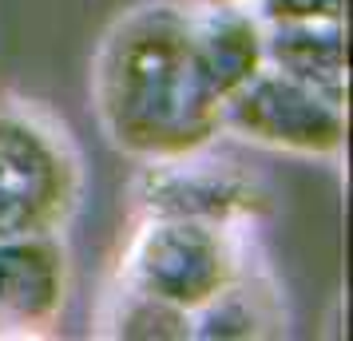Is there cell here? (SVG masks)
<instances>
[{
    "instance_id": "3",
    "label": "cell",
    "mask_w": 353,
    "mask_h": 341,
    "mask_svg": "<svg viewBox=\"0 0 353 341\" xmlns=\"http://www.w3.org/2000/svg\"><path fill=\"white\" fill-rule=\"evenodd\" d=\"M254 227H219L194 218H131L115 274L171 306L199 313L239 274Z\"/></svg>"
},
{
    "instance_id": "4",
    "label": "cell",
    "mask_w": 353,
    "mask_h": 341,
    "mask_svg": "<svg viewBox=\"0 0 353 341\" xmlns=\"http://www.w3.org/2000/svg\"><path fill=\"white\" fill-rule=\"evenodd\" d=\"M131 218H194L219 227H258L274 214V191L246 163L214 143L171 159L139 163L128 187Z\"/></svg>"
},
{
    "instance_id": "10",
    "label": "cell",
    "mask_w": 353,
    "mask_h": 341,
    "mask_svg": "<svg viewBox=\"0 0 353 341\" xmlns=\"http://www.w3.org/2000/svg\"><path fill=\"white\" fill-rule=\"evenodd\" d=\"M92 333L112 341H191L194 318L155 293L135 290L128 282L112 278L99 293Z\"/></svg>"
},
{
    "instance_id": "11",
    "label": "cell",
    "mask_w": 353,
    "mask_h": 341,
    "mask_svg": "<svg viewBox=\"0 0 353 341\" xmlns=\"http://www.w3.org/2000/svg\"><path fill=\"white\" fill-rule=\"evenodd\" d=\"M262 24H298V20H345V0H250Z\"/></svg>"
},
{
    "instance_id": "7",
    "label": "cell",
    "mask_w": 353,
    "mask_h": 341,
    "mask_svg": "<svg viewBox=\"0 0 353 341\" xmlns=\"http://www.w3.org/2000/svg\"><path fill=\"white\" fill-rule=\"evenodd\" d=\"M290 333V306L282 282L266 262L262 246L250 238L239 274L226 290L194 313V338L203 341H266Z\"/></svg>"
},
{
    "instance_id": "5",
    "label": "cell",
    "mask_w": 353,
    "mask_h": 341,
    "mask_svg": "<svg viewBox=\"0 0 353 341\" xmlns=\"http://www.w3.org/2000/svg\"><path fill=\"white\" fill-rule=\"evenodd\" d=\"M223 135H234L274 155L337 163L345 155L350 112L345 99L325 96L266 64L223 103Z\"/></svg>"
},
{
    "instance_id": "9",
    "label": "cell",
    "mask_w": 353,
    "mask_h": 341,
    "mask_svg": "<svg viewBox=\"0 0 353 341\" xmlns=\"http://www.w3.org/2000/svg\"><path fill=\"white\" fill-rule=\"evenodd\" d=\"M266 64L294 80L345 99L350 60H345V20H298L266 24Z\"/></svg>"
},
{
    "instance_id": "1",
    "label": "cell",
    "mask_w": 353,
    "mask_h": 341,
    "mask_svg": "<svg viewBox=\"0 0 353 341\" xmlns=\"http://www.w3.org/2000/svg\"><path fill=\"white\" fill-rule=\"evenodd\" d=\"M92 107L123 159H171L223 139V99L203 76L187 0H139L103 28Z\"/></svg>"
},
{
    "instance_id": "8",
    "label": "cell",
    "mask_w": 353,
    "mask_h": 341,
    "mask_svg": "<svg viewBox=\"0 0 353 341\" xmlns=\"http://www.w3.org/2000/svg\"><path fill=\"white\" fill-rule=\"evenodd\" d=\"M191 36L203 76L223 103L266 68V24L250 8V0L191 4Z\"/></svg>"
},
{
    "instance_id": "6",
    "label": "cell",
    "mask_w": 353,
    "mask_h": 341,
    "mask_svg": "<svg viewBox=\"0 0 353 341\" xmlns=\"http://www.w3.org/2000/svg\"><path fill=\"white\" fill-rule=\"evenodd\" d=\"M72 298L64 234L0 238V338H48Z\"/></svg>"
},
{
    "instance_id": "2",
    "label": "cell",
    "mask_w": 353,
    "mask_h": 341,
    "mask_svg": "<svg viewBox=\"0 0 353 341\" xmlns=\"http://www.w3.org/2000/svg\"><path fill=\"white\" fill-rule=\"evenodd\" d=\"M80 143L40 99L0 92V238L68 234L83 207Z\"/></svg>"
},
{
    "instance_id": "12",
    "label": "cell",
    "mask_w": 353,
    "mask_h": 341,
    "mask_svg": "<svg viewBox=\"0 0 353 341\" xmlns=\"http://www.w3.org/2000/svg\"><path fill=\"white\" fill-rule=\"evenodd\" d=\"M191 4H239V0H191Z\"/></svg>"
}]
</instances>
